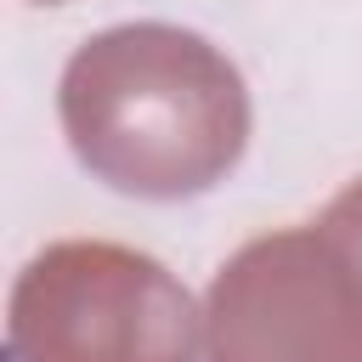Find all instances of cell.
<instances>
[{
  "instance_id": "obj_1",
  "label": "cell",
  "mask_w": 362,
  "mask_h": 362,
  "mask_svg": "<svg viewBox=\"0 0 362 362\" xmlns=\"http://www.w3.org/2000/svg\"><path fill=\"white\" fill-rule=\"evenodd\" d=\"M57 107L74 158L130 198H192L249 141L243 74L204 34L170 23L85 40L62 68Z\"/></svg>"
},
{
  "instance_id": "obj_2",
  "label": "cell",
  "mask_w": 362,
  "mask_h": 362,
  "mask_svg": "<svg viewBox=\"0 0 362 362\" xmlns=\"http://www.w3.org/2000/svg\"><path fill=\"white\" fill-rule=\"evenodd\" d=\"M204 362H362V175L317 221L260 232L215 272Z\"/></svg>"
},
{
  "instance_id": "obj_3",
  "label": "cell",
  "mask_w": 362,
  "mask_h": 362,
  "mask_svg": "<svg viewBox=\"0 0 362 362\" xmlns=\"http://www.w3.org/2000/svg\"><path fill=\"white\" fill-rule=\"evenodd\" d=\"M198 305L153 255L68 238L11 288L17 362H198Z\"/></svg>"
},
{
  "instance_id": "obj_4",
  "label": "cell",
  "mask_w": 362,
  "mask_h": 362,
  "mask_svg": "<svg viewBox=\"0 0 362 362\" xmlns=\"http://www.w3.org/2000/svg\"><path fill=\"white\" fill-rule=\"evenodd\" d=\"M45 6H51V0H45Z\"/></svg>"
}]
</instances>
